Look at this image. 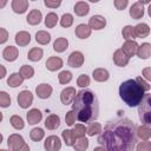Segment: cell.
Instances as JSON below:
<instances>
[{
  "mask_svg": "<svg viewBox=\"0 0 151 151\" xmlns=\"http://www.w3.org/2000/svg\"><path fill=\"white\" fill-rule=\"evenodd\" d=\"M136 125L127 118L110 120L98 138V143L106 151H133L137 136Z\"/></svg>",
  "mask_w": 151,
  "mask_h": 151,
  "instance_id": "cell-1",
  "label": "cell"
},
{
  "mask_svg": "<svg viewBox=\"0 0 151 151\" xmlns=\"http://www.w3.org/2000/svg\"><path fill=\"white\" fill-rule=\"evenodd\" d=\"M72 112L80 123H92L98 118L99 105L96 94L90 90L79 91L72 104Z\"/></svg>",
  "mask_w": 151,
  "mask_h": 151,
  "instance_id": "cell-2",
  "label": "cell"
},
{
  "mask_svg": "<svg viewBox=\"0 0 151 151\" xmlns=\"http://www.w3.org/2000/svg\"><path fill=\"white\" fill-rule=\"evenodd\" d=\"M119 96L126 105L133 107L139 105L140 101L143 100L144 90L138 85V83L134 79H129L120 84Z\"/></svg>",
  "mask_w": 151,
  "mask_h": 151,
  "instance_id": "cell-3",
  "label": "cell"
},
{
  "mask_svg": "<svg viewBox=\"0 0 151 151\" xmlns=\"http://www.w3.org/2000/svg\"><path fill=\"white\" fill-rule=\"evenodd\" d=\"M139 119L145 125L151 123V96L149 93L144 94L143 100L139 104Z\"/></svg>",
  "mask_w": 151,
  "mask_h": 151,
  "instance_id": "cell-4",
  "label": "cell"
},
{
  "mask_svg": "<svg viewBox=\"0 0 151 151\" xmlns=\"http://www.w3.org/2000/svg\"><path fill=\"white\" fill-rule=\"evenodd\" d=\"M44 147L46 151H59L61 147L60 138L57 136H50L46 138L44 143Z\"/></svg>",
  "mask_w": 151,
  "mask_h": 151,
  "instance_id": "cell-5",
  "label": "cell"
},
{
  "mask_svg": "<svg viewBox=\"0 0 151 151\" xmlns=\"http://www.w3.org/2000/svg\"><path fill=\"white\" fill-rule=\"evenodd\" d=\"M33 101V94L29 91H21L18 96V104L22 109H27L29 105H32Z\"/></svg>",
  "mask_w": 151,
  "mask_h": 151,
  "instance_id": "cell-6",
  "label": "cell"
},
{
  "mask_svg": "<svg viewBox=\"0 0 151 151\" xmlns=\"http://www.w3.org/2000/svg\"><path fill=\"white\" fill-rule=\"evenodd\" d=\"M24 138L20 134H11L7 139V145L9 147V151H18L20 149V146L24 144Z\"/></svg>",
  "mask_w": 151,
  "mask_h": 151,
  "instance_id": "cell-7",
  "label": "cell"
},
{
  "mask_svg": "<svg viewBox=\"0 0 151 151\" xmlns=\"http://www.w3.org/2000/svg\"><path fill=\"white\" fill-rule=\"evenodd\" d=\"M76 88L74 87H66L61 91V94H60V99H61V103L64 105H68L71 104L73 100H74V97H76Z\"/></svg>",
  "mask_w": 151,
  "mask_h": 151,
  "instance_id": "cell-8",
  "label": "cell"
},
{
  "mask_svg": "<svg viewBox=\"0 0 151 151\" xmlns=\"http://www.w3.org/2000/svg\"><path fill=\"white\" fill-rule=\"evenodd\" d=\"M137 48H138V44L134 40H126L123 44L120 50L126 54L127 58H130V57H133L137 53Z\"/></svg>",
  "mask_w": 151,
  "mask_h": 151,
  "instance_id": "cell-9",
  "label": "cell"
},
{
  "mask_svg": "<svg viewBox=\"0 0 151 151\" xmlns=\"http://www.w3.org/2000/svg\"><path fill=\"white\" fill-rule=\"evenodd\" d=\"M67 63H68V65L71 67H80L83 65V63H84V55H83V53L79 52V51L72 52L70 54V57H68Z\"/></svg>",
  "mask_w": 151,
  "mask_h": 151,
  "instance_id": "cell-10",
  "label": "cell"
},
{
  "mask_svg": "<svg viewBox=\"0 0 151 151\" xmlns=\"http://www.w3.org/2000/svg\"><path fill=\"white\" fill-rule=\"evenodd\" d=\"M105 25H106V20H105L104 17H101V15H93L88 20V25L87 26L91 29H101V28L105 27Z\"/></svg>",
  "mask_w": 151,
  "mask_h": 151,
  "instance_id": "cell-11",
  "label": "cell"
},
{
  "mask_svg": "<svg viewBox=\"0 0 151 151\" xmlns=\"http://www.w3.org/2000/svg\"><path fill=\"white\" fill-rule=\"evenodd\" d=\"M35 93L41 99H47L52 94V86L48 84H40L35 88Z\"/></svg>",
  "mask_w": 151,
  "mask_h": 151,
  "instance_id": "cell-12",
  "label": "cell"
},
{
  "mask_svg": "<svg viewBox=\"0 0 151 151\" xmlns=\"http://www.w3.org/2000/svg\"><path fill=\"white\" fill-rule=\"evenodd\" d=\"M129 59L126 57V54L122 51V50H117L114 53H113V61L117 66H120V67H124L129 64Z\"/></svg>",
  "mask_w": 151,
  "mask_h": 151,
  "instance_id": "cell-13",
  "label": "cell"
},
{
  "mask_svg": "<svg viewBox=\"0 0 151 151\" xmlns=\"http://www.w3.org/2000/svg\"><path fill=\"white\" fill-rule=\"evenodd\" d=\"M26 117H27V122H28V124L34 125V124H38V123L41 120V118H42V113H41V111L38 110V109H32V110H29V111L27 112Z\"/></svg>",
  "mask_w": 151,
  "mask_h": 151,
  "instance_id": "cell-14",
  "label": "cell"
},
{
  "mask_svg": "<svg viewBox=\"0 0 151 151\" xmlns=\"http://www.w3.org/2000/svg\"><path fill=\"white\" fill-rule=\"evenodd\" d=\"M18 54H19V51L15 46H7L2 52V57L7 61H14L18 58Z\"/></svg>",
  "mask_w": 151,
  "mask_h": 151,
  "instance_id": "cell-15",
  "label": "cell"
},
{
  "mask_svg": "<svg viewBox=\"0 0 151 151\" xmlns=\"http://www.w3.org/2000/svg\"><path fill=\"white\" fill-rule=\"evenodd\" d=\"M28 8V1L27 0H13L12 1V9L15 13L22 14Z\"/></svg>",
  "mask_w": 151,
  "mask_h": 151,
  "instance_id": "cell-16",
  "label": "cell"
},
{
  "mask_svg": "<svg viewBox=\"0 0 151 151\" xmlns=\"http://www.w3.org/2000/svg\"><path fill=\"white\" fill-rule=\"evenodd\" d=\"M130 15L133 19H140L144 15V7H143V4L140 1L134 2L131 6V8H130Z\"/></svg>",
  "mask_w": 151,
  "mask_h": 151,
  "instance_id": "cell-17",
  "label": "cell"
},
{
  "mask_svg": "<svg viewBox=\"0 0 151 151\" xmlns=\"http://www.w3.org/2000/svg\"><path fill=\"white\" fill-rule=\"evenodd\" d=\"M31 41V34L26 31H20L15 34V42L19 46H26Z\"/></svg>",
  "mask_w": 151,
  "mask_h": 151,
  "instance_id": "cell-18",
  "label": "cell"
},
{
  "mask_svg": "<svg viewBox=\"0 0 151 151\" xmlns=\"http://www.w3.org/2000/svg\"><path fill=\"white\" fill-rule=\"evenodd\" d=\"M74 33L79 39H86L91 35V28L85 24H80L76 27Z\"/></svg>",
  "mask_w": 151,
  "mask_h": 151,
  "instance_id": "cell-19",
  "label": "cell"
},
{
  "mask_svg": "<svg viewBox=\"0 0 151 151\" xmlns=\"http://www.w3.org/2000/svg\"><path fill=\"white\" fill-rule=\"evenodd\" d=\"M46 67L50 71H57L63 67V60L59 57H51L46 61Z\"/></svg>",
  "mask_w": 151,
  "mask_h": 151,
  "instance_id": "cell-20",
  "label": "cell"
},
{
  "mask_svg": "<svg viewBox=\"0 0 151 151\" xmlns=\"http://www.w3.org/2000/svg\"><path fill=\"white\" fill-rule=\"evenodd\" d=\"M59 125H60V118L57 114H50L45 119V126L48 130H55L59 127Z\"/></svg>",
  "mask_w": 151,
  "mask_h": 151,
  "instance_id": "cell-21",
  "label": "cell"
},
{
  "mask_svg": "<svg viewBox=\"0 0 151 151\" xmlns=\"http://www.w3.org/2000/svg\"><path fill=\"white\" fill-rule=\"evenodd\" d=\"M41 18H42V15H41V12L39 11V9H32L29 13H28V15H27V22L29 24V25H38V24H40V21H41Z\"/></svg>",
  "mask_w": 151,
  "mask_h": 151,
  "instance_id": "cell-22",
  "label": "cell"
},
{
  "mask_svg": "<svg viewBox=\"0 0 151 151\" xmlns=\"http://www.w3.org/2000/svg\"><path fill=\"white\" fill-rule=\"evenodd\" d=\"M139 58L142 59H147L151 55V45L149 42H144L140 46H138L137 48V53H136Z\"/></svg>",
  "mask_w": 151,
  "mask_h": 151,
  "instance_id": "cell-23",
  "label": "cell"
},
{
  "mask_svg": "<svg viewBox=\"0 0 151 151\" xmlns=\"http://www.w3.org/2000/svg\"><path fill=\"white\" fill-rule=\"evenodd\" d=\"M133 29H134L136 37H139V38H145V37H147L149 33H150V27H149V25H146V24H144V22L136 25V26L133 27Z\"/></svg>",
  "mask_w": 151,
  "mask_h": 151,
  "instance_id": "cell-24",
  "label": "cell"
},
{
  "mask_svg": "<svg viewBox=\"0 0 151 151\" xmlns=\"http://www.w3.org/2000/svg\"><path fill=\"white\" fill-rule=\"evenodd\" d=\"M74 12L79 17H84L86 15L88 12H90V6L87 2L85 1H78L76 5H74Z\"/></svg>",
  "mask_w": 151,
  "mask_h": 151,
  "instance_id": "cell-25",
  "label": "cell"
},
{
  "mask_svg": "<svg viewBox=\"0 0 151 151\" xmlns=\"http://www.w3.org/2000/svg\"><path fill=\"white\" fill-rule=\"evenodd\" d=\"M136 136L142 139V140H149L150 137H151V130L147 125H143V126H139L137 130H136Z\"/></svg>",
  "mask_w": 151,
  "mask_h": 151,
  "instance_id": "cell-26",
  "label": "cell"
},
{
  "mask_svg": "<svg viewBox=\"0 0 151 151\" xmlns=\"http://www.w3.org/2000/svg\"><path fill=\"white\" fill-rule=\"evenodd\" d=\"M92 76H93V79H94V80L100 81V83L106 81V80L109 79V77H110L107 70H105V68H96V70L93 71Z\"/></svg>",
  "mask_w": 151,
  "mask_h": 151,
  "instance_id": "cell-27",
  "label": "cell"
},
{
  "mask_svg": "<svg viewBox=\"0 0 151 151\" xmlns=\"http://www.w3.org/2000/svg\"><path fill=\"white\" fill-rule=\"evenodd\" d=\"M35 40L40 45H47L51 41V34L46 31H39L35 34Z\"/></svg>",
  "mask_w": 151,
  "mask_h": 151,
  "instance_id": "cell-28",
  "label": "cell"
},
{
  "mask_svg": "<svg viewBox=\"0 0 151 151\" xmlns=\"http://www.w3.org/2000/svg\"><path fill=\"white\" fill-rule=\"evenodd\" d=\"M22 81H24V79L20 76V73H12L7 79V84L11 87H18L22 84Z\"/></svg>",
  "mask_w": 151,
  "mask_h": 151,
  "instance_id": "cell-29",
  "label": "cell"
},
{
  "mask_svg": "<svg viewBox=\"0 0 151 151\" xmlns=\"http://www.w3.org/2000/svg\"><path fill=\"white\" fill-rule=\"evenodd\" d=\"M68 46V41L66 38H58L53 44V50L55 52H64Z\"/></svg>",
  "mask_w": 151,
  "mask_h": 151,
  "instance_id": "cell-30",
  "label": "cell"
},
{
  "mask_svg": "<svg viewBox=\"0 0 151 151\" xmlns=\"http://www.w3.org/2000/svg\"><path fill=\"white\" fill-rule=\"evenodd\" d=\"M42 50L40 47H33L32 50H29L28 54H27V58L32 61H39L41 58H42Z\"/></svg>",
  "mask_w": 151,
  "mask_h": 151,
  "instance_id": "cell-31",
  "label": "cell"
},
{
  "mask_svg": "<svg viewBox=\"0 0 151 151\" xmlns=\"http://www.w3.org/2000/svg\"><path fill=\"white\" fill-rule=\"evenodd\" d=\"M72 146L74 147L76 151H85L88 147V140L85 137L78 138V139H76V142H74V144Z\"/></svg>",
  "mask_w": 151,
  "mask_h": 151,
  "instance_id": "cell-32",
  "label": "cell"
},
{
  "mask_svg": "<svg viewBox=\"0 0 151 151\" xmlns=\"http://www.w3.org/2000/svg\"><path fill=\"white\" fill-rule=\"evenodd\" d=\"M19 73L22 77V79H29V78H32L34 76V70L29 65H22Z\"/></svg>",
  "mask_w": 151,
  "mask_h": 151,
  "instance_id": "cell-33",
  "label": "cell"
},
{
  "mask_svg": "<svg viewBox=\"0 0 151 151\" xmlns=\"http://www.w3.org/2000/svg\"><path fill=\"white\" fill-rule=\"evenodd\" d=\"M100 132H101V125L99 123H96V122L90 123V125L86 129V133L88 136H94V134H98Z\"/></svg>",
  "mask_w": 151,
  "mask_h": 151,
  "instance_id": "cell-34",
  "label": "cell"
},
{
  "mask_svg": "<svg viewBox=\"0 0 151 151\" xmlns=\"http://www.w3.org/2000/svg\"><path fill=\"white\" fill-rule=\"evenodd\" d=\"M44 136H45V132H44V130L40 129V127H34V129L29 132V137H31V139L34 140V142H40V140L44 138Z\"/></svg>",
  "mask_w": 151,
  "mask_h": 151,
  "instance_id": "cell-35",
  "label": "cell"
},
{
  "mask_svg": "<svg viewBox=\"0 0 151 151\" xmlns=\"http://www.w3.org/2000/svg\"><path fill=\"white\" fill-rule=\"evenodd\" d=\"M57 22H58V15L55 13L51 12V13H48L46 15V18H45V25L48 28H53L57 25Z\"/></svg>",
  "mask_w": 151,
  "mask_h": 151,
  "instance_id": "cell-36",
  "label": "cell"
},
{
  "mask_svg": "<svg viewBox=\"0 0 151 151\" xmlns=\"http://www.w3.org/2000/svg\"><path fill=\"white\" fill-rule=\"evenodd\" d=\"M61 136H63V139H64V142H65V144H66L67 146H72V145L74 144L76 138L73 137L71 130H64V131L61 132Z\"/></svg>",
  "mask_w": 151,
  "mask_h": 151,
  "instance_id": "cell-37",
  "label": "cell"
},
{
  "mask_svg": "<svg viewBox=\"0 0 151 151\" xmlns=\"http://www.w3.org/2000/svg\"><path fill=\"white\" fill-rule=\"evenodd\" d=\"M122 34H123V38L126 39V40H133L136 38V34H134V29L132 26L130 25H126L123 31H122Z\"/></svg>",
  "mask_w": 151,
  "mask_h": 151,
  "instance_id": "cell-38",
  "label": "cell"
},
{
  "mask_svg": "<svg viewBox=\"0 0 151 151\" xmlns=\"http://www.w3.org/2000/svg\"><path fill=\"white\" fill-rule=\"evenodd\" d=\"M11 125L14 127V129H17V130H22L24 129V126H25V123H24V120H22V118L20 117V116H12L11 117Z\"/></svg>",
  "mask_w": 151,
  "mask_h": 151,
  "instance_id": "cell-39",
  "label": "cell"
},
{
  "mask_svg": "<svg viewBox=\"0 0 151 151\" xmlns=\"http://www.w3.org/2000/svg\"><path fill=\"white\" fill-rule=\"evenodd\" d=\"M71 131H72V134H73V137H74L76 139L81 138V137H85V133H86V129H85V126L81 125V124H77V125L73 127V130H71Z\"/></svg>",
  "mask_w": 151,
  "mask_h": 151,
  "instance_id": "cell-40",
  "label": "cell"
},
{
  "mask_svg": "<svg viewBox=\"0 0 151 151\" xmlns=\"http://www.w3.org/2000/svg\"><path fill=\"white\" fill-rule=\"evenodd\" d=\"M11 105V97L7 92L0 91V107H8Z\"/></svg>",
  "mask_w": 151,
  "mask_h": 151,
  "instance_id": "cell-41",
  "label": "cell"
},
{
  "mask_svg": "<svg viewBox=\"0 0 151 151\" xmlns=\"http://www.w3.org/2000/svg\"><path fill=\"white\" fill-rule=\"evenodd\" d=\"M58 78H59L60 84H68L72 80V73L70 71H63L59 73Z\"/></svg>",
  "mask_w": 151,
  "mask_h": 151,
  "instance_id": "cell-42",
  "label": "cell"
},
{
  "mask_svg": "<svg viewBox=\"0 0 151 151\" xmlns=\"http://www.w3.org/2000/svg\"><path fill=\"white\" fill-rule=\"evenodd\" d=\"M73 24V17L70 14V13H65L63 17H61V19H60V25L63 26V27H70L71 25Z\"/></svg>",
  "mask_w": 151,
  "mask_h": 151,
  "instance_id": "cell-43",
  "label": "cell"
},
{
  "mask_svg": "<svg viewBox=\"0 0 151 151\" xmlns=\"http://www.w3.org/2000/svg\"><path fill=\"white\" fill-rule=\"evenodd\" d=\"M77 85L79 87H86L90 85V78L86 74H80L77 79Z\"/></svg>",
  "mask_w": 151,
  "mask_h": 151,
  "instance_id": "cell-44",
  "label": "cell"
},
{
  "mask_svg": "<svg viewBox=\"0 0 151 151\" xmlns=\"http://www.w3.org/2000/svg\"><path fill=\"white\" fill-rule=\"evenodd\" d=\"M137 151H151V142L144 140L137 145Z\"/></svg>",
  "mask_w": 151,
  "mask_h": 151,
  "instance_id": "cell-45",
  "label": "cell"
},
{
  "mask_svg": "<svg viewBox=\"0 0 151 151\" xmlns=\"http://www.w3.org/2000/svg\"><path fill=\"white\" fill-rule=\"evenodd\" d=\"M65 122H66V124H67L68 126H72V125L74 124L76 117H74V113L72 112V110L66 113V116H65Z\"/></svg>",
  "mask_w": 151,
  "mask_h": 151,
  "instance_id": "cell-46",
  "label": "cell"
},
{
  "mask_svg": "<svg viewBox=\"0 0 151 151\" xmlns=\"http://www.w3.org/2000/svg\"><path fill=\"white\" fill-rule=\"evenodd\" d=\"M134 80L138 83V85H139L144 91H149V90H150V85H149V83H147V81H145L142 77H137Z\"/></svg>",
  "mask_w": 151,
  "mask_h": 151,
  "instance_id": "cell-47",
  "label": "cell"
},
{
  "mask_svg": "<svg viewBox=\"0 0 151 151\" xmlns=\"http://www.w3.org/2000/svg\"><path fill=\"white\" fill-rule=\"evenodd\" d=\"M8 40V32L7 29L0 27V44H4Z\"/></svg>",
  "mask_w": 151,
  "mask_h": 151,
  "instance_id": "cell-48",
  "label": "cell"
},
{
  "mask_svg": "<svg viewBox=\"0 0 151 151\" xmlns=\"http://www.w3.org/2000/svg\"><path fill=\"white\" fill-rule=\"evenodd\" d=\"M45 6H47V7H51V8H57V7H59L60 6V4H61V1L60 0H55V1H52V0H45Z\"/></svg>",
  "mask_w": 151,
  "mask_h": 151,
  "instance_id": "cell-49",
  "label": "cell"
},
{
  "mask_svg": "<svg viewBox=\"0 0 151 151\" xmlns=\"http://www.w3.org/2000/svg\"><path fill=\"white\" fill-rule=\"evenodd\" d=\"M114 6L117 9H124L127 6V0H116Z\"/></svg>",
  "mask_w": 151,
  "mask_h": 151,
  "instance_id": "cell-50",
  "label": "cell"
},
{
  "mask_svg": "<svg viewBox=\"0 0 151 151\" xmlns=\"http://www.w3.org/2000/svg\"><path fill=\"white\" fill-rule=\"evenodd\" d=\"M143 76L145 77V79L150 80L151 79V67H146L143 70Z\"/></svg>",
  "mask_w": 151,
  "mask_h": 151,
  "instance_id": "cell-51",
  "label": "cell"
},
{
  "mask_svg": "<svg viewBox=\"0 0 151 151\" xmlns=\"http://www.w3.org/2000/svg\"><path fill=\"white\" fill-rule=\"evenodd\" d=\"M5 76H6V68L4 65L0 64V79H2Z\"/></svg>",
  "mask_w": 151,
  "mask_h": 151,
  "instance_id": "cell-52",
  "label": "cell"
},
{
  "mask_svg": "<svg viewBox=\"0 0 151 151\" xmlns=\"http://www.w3.org/2000/svg\"><path fill=\"white\" fill-rule=\"evenodd\" d=\"M18 151H29V146H28L26 143H24V144L20 146V149H19Z\"/></svg>",
  "mask_w": 151,
  "mask_h": 151,
  "instance_id": "cell-53",
  "label": "cell"
},
{
  "mask_svg": "<svg viewBox=\"0 0 151 151\" xmlns=\"http://www.w3.org/2000/svg\"><path fill=\"white\" fill-rule=\"evenodd\" d=\"M93 151H106L103 146H98V147H94V150Z\"/></svg>",
  "mask_w": 151,
  "mask_h": 151,
  "instance_id": "cell-54",
  "label": "cell"
},
{
  "mask_svg": "<svg viewBox=\"0 0 151 151\" xmlns=\"http://www.w3.org/2000/svg\"><path fill=\"white\" fill-rule=\"evenodd\" d=\"M6 4H7V1H6V0L0 1V7H5V6H6Z\"/></svg>",
  "mask_w": 151,
  "mask_h": 151,
  "instance_id": "cell-55",
  "label": "cell"
},
{
  "mask_svg": "<svg viewBox=\"0 0 151 151\" xmlns=\"http://www.w3.org/2000/svg\"><path fill=\"white\" fill-rule=\"evenodd\" d=\"M1 142H2V134L0 133V144H1Z\"/></svg>",
  "mask_w": 151,
  "mask_h": 151,
  "instance_id": "cell-56",
  "label": "cell"
},
{
  "mask_svg": "<svg viewBox=\"0 0 151 151\" xmlns=\"http://www.w3.org/2000/svg\"><path fill=\"white\" fill-rule=\"evenodd\" d=\"M1 120H2V113L0 112V122H1Z\"/></svg>",
  "mask_w": 151,
  "mask_h": 151,
  "instance_id": "cell-57",
  "label": "cell"
},
{
  "mask_svg": "<svg viewBox=\"0 0 151 151\" xmlns=\"http://www.w3.org/2000/svg\"><path fill=\"white\" fill-rule=\"evenodd\" d=\"M0 151H8V150H5V149H2V150H0Z\"/></svg>",
  "mask_w": 151,
  "mask_h": 151,
  "instance_id": "cell-58",
  "label": "cell"
}]
</instances>
